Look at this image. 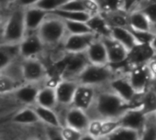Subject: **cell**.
<instances>
[{"label":"cell","instance_id":"4316f807","mask_svg":"<svg viewBox=\"0 0 156 140\" xmlns=\"http://www.w3.org/2000/svg\"><path fill=\"white\" fill-rule=\"evenodd\" d=\"M139 107L145 114L156 113V85L151 86L143 94H140Z\"/></svg>","mask_w":156,"mask_h":140},{"label":"cell","instance_id":"d6986e66","mask_svg":"<svg viewBox=\"0 0 156 140\" xmlns=\"http://www.w3.org/2000/svg\"><path fill=\"white\" fill-rule=\"evenodd\" d=\"M102 40L106 47L108 65L111 66L115 64H119L127 60L129 51L122 45H120L110 37L102 39Z\"/></svg>","mask_w":156,"mask_h":140},{"label":"cell","instance_id":"f1b7e54d","mask_svg":"<svg viewBox=\"0 0 156 140\" xmlns=\"http://www.w3.org/2000/svg\"><path fill=\"white\" fill-rule=\"evenodd\" d=\"M139 140H156V113L147 114L144 125L139 133Z\"/></svg>","mask_w":156,"mask_h":140},{"label":"cell","instance_id":"484cf974","mask_svg":"<svg viewBox=\"0 0 156 140\" xmlns=\"http://www.w3.org/2000/svg\"><path fill=\"white\" fill-rule=\"evenodd\" d=\"M129 28L131 30L141 31V32H151L152 33L151 25L145 16V14L140 10H136L128 15ZM153 34V33H152Z\"/></svg>","mask_w":156,"mask_h":140},{"label":"cell","instance_id":"ffe728a7","mask_svg":"<svg viewBox=\"0 0 156 140\" xmlns=\"http://www.w3.org/2000/svg\"><path fill=\"white\" fill-rule=\"evenodd\" d=\"M154 57V52L149 44H140L133 48L129 52L126 61L128 62L129 67H130L146 64Z\"/></svg>","mask_w":156,"mask_h":140},{"label":"cell","instance_id":"f35d334b","mask_svg":"<svg viewBox=\"0 0 156 140\" xmlns=\"http://www.w3.org/2000/svg\"><path fill=\"white\" fill-rule=\"evenodd\" d=\"M44 140H63L60 130L44 126Z\"/></svg>","mask_w":156,"mask_h":140},{"label":"cell","instance_id":"7c38bea8","mask_svg":"<svg viewBox=\"0 0 156 140\" xmlns=\"http://www.w3.org/2000/svg\"><path fill=\"white\" fill-rule=\"evenodd\" d=\"M78 83L75 80L61 78L54 85L58 105L70 107L72 105Z\"/></svg>","mask_w":156,"mask_h":140},{"label":"cell","instance_id":"e575fe53","mask_svg":"<svg viewBox=\"0 0 156 140\" xmlns=\"http://www.w3.org/2000/svg\"><path fill=\"white\" fill-rule=\"evenodd\" d=\"M1 73L7 75L13 81L18 84H24L22 79V72H21V63L20 61H13L10 65H9Z\"/></svg>","mask_w":156,"mask_h":140},{"label":"cell","instance_id":"ee69618b","mask_svg":"<svg viewBox=\"0 0 156 140\" xmlns=\"http://www.w3.org/2000/svg\"><path fill=\"white\" fill-rule=\"evenodd\" d=\"M0 140H2V136H1V135H0Z\"/></svg>","mask_w":156,"mask_h":140},{"label":"cell","instance_id":"4dcf8cb0","mask_svg":"<svg viewBox=\"0 0 156 140\" xmlns=\"http://www.w3.org/2000/svg\"><path fill=\"white\" fill-rule=\"evenodd\" d=\"M64 2L65 0H34L31 1V6L50 15L60 9Z\"/></svg>","mask_w":156,"mask_h":140},{"label":"cell","instance_id":"44dd1931","mask_svg":"<svg viewBox=\"0 0 156 140\" xmlns=\"http://www.w3.org/2000/svg\"><path fill=\"white\" fill-rule=\"evenodd\" d=\"M110 38L122 45L129 52L136 46L140 45L129 29L127 28H111Z\"/></svg>","mask_w":156,"mask_h":140},{"label":"cell","instance_id":"30bf717a","mask_svg":"<svg viewBox=\"0 0 156 140\" xmlns=\"http://www.w3.org/2000/svg\"><path fill=\"white\" fill-rule=\"evenodd\" d=\"M97 37L93 34L87 35H66L62 42L63 50L68 54L85 53L89 45Z\"/></svg>","mask_w":156,"mask_h":140},{"label":"cell","instance_id":"7bdbcfd3","mask_svg":"<svg viewBox=\"0 0 156 140\" xmlns=\"http://www.w3.org/2000/svg\"><path fill=\"white\" fill-rule=\"evenodd\" d=\"M27 140H41V139H39L37 137H32V138H30V139H27Z\"/></svg>","mask_w":156,"mask_h":140},{"label":"cell","instance_id":"3957f363","mask_svg":"<svg viewBox=\"0 0 156 140\" xmlns=\"http://www.w3.org/2000/svg\"><path fill=\"white\" fill-rule=\"evenodd\" d=\"M115 70L110 65H93L87 64L83 72L77 76L75 81L78 84L87 85L94 88L107 87L110 81L117 75Z\"/></svg>","mask_w":156,"mask_h":140},{"label":"cell","instance_id":"4fadbf2b","mask_svg":"<svg viewBox=\"0 0 156 140\" xmlns=\"http://www.w3.org/2000/svg\"><path fill=\"white\" fill-rule=\"evenodd\" d=\"M147 114L140 107H130L127 109L118 119L119 125L140 133L144 125Z\"/></svg>","mask_w":156,"mask_h":140},{"label":"cell","instance_id":"8fae6325","mask_svg":"<svg viewBox=\"0 0 156 140\" xmlns=\"http://www.w3.org/2000/svg\"><path fill=\"white\" fill-rule=\"evenodd\" d=\"M24 9V23L27 33H35L47 19L49 14L31 6V1L22 3Z\"/></svg>","mask_w":156,"mask_h":140},{"label":"cell","instance_id":"7a4b0ae2","mask_svg":"<svg viewBox=\"0 0 156 140\" xmlns=\"http://www.w3.org/2000/svg\"><path fill=\"white\" fill-rule=\"evenodd\" d=\"M24 23V9L20 6L14 9L3 22L0 34L2 44L18 46L26 36Z\"/></svg>","mask_w":156,"mask_h":140},{"label":"cell","instance_id":"ac0fdd59","mask_svg":"<svg viewBox=\"0 0 156 140\" xmlns=\"http://www.w3.org/2000/svg\"><path fill=\"white\" fill-rule=\"evenodd\" d=\"M120 125L118 120L91 119L87 134L100 140L110 135Z\"/></svg>","mask_w":156,"mask_h":140},{"label":"cell","instance_id":"cb8c5ba5","mask_svg":"<svg viewBox=\"0 0 156 140\" xmlns=\"http://www.w3.org/2000/svg\"><path fill=\"white\" fill-rule=\"evenodd\" d=\"M91 32L98 38L105 39L110 37L111 28L108 24L105 18L99 13L90 17L88 21L87 22Z\"/></svg>","mask_w":156,"mask_h":140},{"label":"cell","instance_id":"8d00e7d4","mask_svg":"<svg viewBox=\"0 0 156 140\" xmlns=\"http://www.w3.org/2000/svg\"><path fill=\"white\" fill-rule=\"evenodd\" d=\"M99 13L108 14L116 11H122L123 1H114V0H101L97 1Z\"/></svg>","mask_w":156,"mask_h":140},{"label":"cell","instance_id":"52a82bcc","mask_svg":"<svg viewBox=\"0 0 156 140\" xmlns=\"http://www.w3.org/2000/svg\"><path fill=\"white\" fill-rule=\"evenodd\" d=\"M107 87L116 95H118L122 101L128 104L129 106H130L132 102L139 94L132 88L126 75V72L122 73H117V75L110 81Z\"/></svg>","mask_w":156,"mask_h":140},{"label":"cell","instance_id":"6da1fadb","mask_svg":"<svg viewBox=\"0 0 156 140\" xmlns=\"http://www.w3.org/2000/svg\"><path fill=\"white\" fill-rule=\"evenodd\" d=\"M129 106L108 87L98 90L92 108L88 112L95 115L92 119L118 120Z\"/></svg>","mask_w":156,"mask_h":140},{"label":"cell","instance_id":"74e56055","mask_svg":"<svg viewBox=\"0 0 156 140\" xmlns=\"http://www.w3.org/2000/svg\"><path fill=\"white\" fill-rule=\"evenodd\" d=\"M59 130L63 140H81L84 135L82 132L65 125H62Z\"/></svg>","mask_w":156,"mask_h":140},{"label":"cell","instance_id":"5bb4252c","mask_svg":"<svg viewBox=\"0 0 156 140\" xmlns=\"http://www.w3.org/2000/svg\"><path fill=\"white\" fill-rule=\"evenodd\" d=\"M98 90V89L94 87L78 84L71 106L84 110L88 113L93 106Z\"/></svg>","mask_w":156,"mask_h":140},{"label":"cell","instance_id":"f546056e","mask_svg":"<svg viewBox=\"0 0 156 140\" xmlns=\"http://www.w3.org/2000/svg\"><path fill=\"white\" fill-rule=\"evenodd\" d=\"M110 28H129L128 14L123 11H116L108 14H101Z\"/></svg>","mask_w":156,"mask_h":140},{"label":"cell","instance_id":"836d02e7","mask_svg":"<svg viewBox=\"0 0 156 140\" xmlns=\"http://www.w3.org/2000/svg\"><path fill=\"white\" fill-rule=\"evenodd\" d=\"M65 26L67 35H87L93 34L87 26V22H79V21H67L62 20ZM94 35V34H93Z\"/></svg>","mask_w":156,"mask_h":140},{"label":"cell","instance_id":"ba28073f","mask_svg":"<svg viewBox=\"0 0 156 140\" xmlns=\"http://www.w3.org/2000/svg\"><path fill=\"white\" fill-rule=\"evenodd\" d=\"M45 46L38 37L37 33H27L21 42L18 45L19 57L21 60L40 59L45 50Z\"/></svg>","mask_w":156,"mask_h":140},{"label":"cell","instance_id":"9a60e30c","mask_svg":"<svg viewBox=\"0 0 156 140\" xmlns=\"http://www.w3.org/2000/svg\"><path fill=\"white\" fill-rule=\"evenodd\" d=\"M88 61L85 53L82 54H71L66 60L63 66L62 78L75 80L83 70L87 66Z\"/></svg>","mask_w":156,"mask_h":140},{"label":"cell","instance_id":"83f0119b","mask_svg":"<svg viewBox=\"0 0 156 140\" xmlns=\"http://www.w3.org/2000/svg\"><path fill=\"white\" fill-rule=\"evenodd\" d=\"M16 57H19L18 46L0 43V73L15 61Z\"/></svg>","mask_w":156,"mask_h":140},{"label":"cell","instance_id":"277c9868","mask_svg":"<svg viewBox=\"0 0 156 140\" xmlns=\"http://www.w3.org/2000/svg\"><path fill=\"white\" fill-rule=\"evenodd\" d=\"M36 33L45 47L62 44L67 35L63 21L51 15L47 17Z\"/></svg>","mask_w":156,"mask_h":140},{"label":"cell","instance_id":"603a6c76","mask_svg":"<svg viewBox=\"0 0 156 140\" xmlns=\"http://www.w3.org/2000/svg\"><path fill=\"white\" fill-rule=\"evenodd\" d=\"M35 105L55 110L58 105V103L54 91V85L45 84L40 87Z\"/></svg>","mask_w":156,"mask_h":140},{"label":"cell","instance_id":"d6a6232c","mask_svg":"<svg viewBox=\"0 0 156 140\" xmlns=\"http://www.w3.org/2000/svg\"><path fill=\"white\" fill-rule=\"evenodd\" d=\"M50 15L57 17L62 20L79 21V22H87L91 17L88 13L86 12H69L63 10H56Z\"/></svg>","mask_w":156,"mask_h":140},{"label":"cell","instance_id":"b9f144b4","mask_svg":"<svg viewBox=\"0 0 156 140\" xmlns=\"http://www.w3.org/2000/svg\"><path fill=\"white\" fill-rule=\"evenodd\" d=\"M3 20H2V19L0 18V34H1V30H2V27H3Z\"/></svg>","mask_w":156,"mask_h":140},{"label":"cell","instance_id":"8992f818","mask_svg":"<svg viewBox=\"0 0 156 140\" xmlns=\"http://www.w3.org/2000/svg\"><path fill=\"white\" fill-rule=\"evenodd\" d=\"M20 63L23 83L40 84L47 79V68L41 59L21 60Z\"/></svg>","mask_w":156,"mask_h":140},{"label":"cell","instance_id":"9c48e42d","mask_svg":"<svg viewBox=\"0 0 156 140\" xmlns=\"http://www.w3.org/2000/svg\"><path fill=\"white\" fill-rule=\"evenodd\" d=\"M90 121L91 117L87 112L73 106H70L66 108L65 114L63 115L62 125H68L85 134L87 131Z\"/></svg>","mask_w":156,"mask_h":140},{"label":"cell","instance_id":"2e32d148","mask_svg":"<svg viewBox=\"0 0 156 140\" xmlns=\"http://www.w3.org/2000/svg\"><path fill=\"white\" fill-rule=\"evenodd\" d=\"M41 85L34 84H22L16 91L11 94L17 102L21 104L23 106L33 107L36 104L37 95Z\"/></svg>","mask_w":156,"mask_h":140},{"label":"cell","instance_id":"5b68a950","mask_svg":"<svg viewBox=\"0 0 156 140\" xmlns=\"http://www.w3.org/2000/svg\"><path fill=\"white\" fill-rule=\"evenodd\" d=\"M126 75L137 94H143L154 84L153 77L148 68L147 63L129 67Z\"/></svg>","mask_w":156,"mask_h":140},{"label":"cell","instance_id":"1f68e13d","mask_svg":"<svg viewBox=\"0 0 156 140\" xmlns=\"http://www.w3.org/2000/svg\"><path fill=\"white\" fill-rule=\"evenodd\" d=\"M100 140H139V133L119 126L110 135Z\"/></svg>","mask_w":156,"mask_h":140},{"label":"cell","instance_id":"7402d4cb","mask_svg":"<svg viewBox=\"0 0 156 140\" xmlns=\"http://www.w3.org/2000/svg\"><path fill=\"white\" fill-rule=\"evenodd\" d=\"M33 109L36 113L40 124H43L46 127L60 129L62 123L55 110L41 107L38 105H34Z\"/></svg>","mask_w":156,"mask_h":140},{"label":"cell","instance_id":"60d3db41","mask_svg":"<svg viewBox=\"0 0 156 140\" xmlns=\"http://www.w3.org/2000/svg\"><path fill=\"white\" fill-rule=\"evenodd\" d=\"M81 140H99V139H98V138H96V137H94V136H92V135H88L87 133H85L83 135Z\"/></svg>","mask_w":156,"mask_h":140},{"label":"cell","instance_id":"d590c367","mask_svg":"<svg viewBox=\"0 0 156 140\" xmlns=\"http://www.w3.org/2000/svg\"><path fill=\"white\" fill-rule=\"evenodd\" d=\"M21 84L16 83L7 75L0 73V95L12 94L16 91V89Z\"/></svg>","mask_w":156,"mask_h":140},{"label":"cell","instance_id":"ab89813d","mask_svg":"<svg viewBox=\"0 0 156 140\" xmlns=\"http://www.w3.org/2000/svg\"><path fill=\"white\" fill-rule=\"evenodd\" d=\"M149 45H150V47L151 48V50H153L154 55H155V57H156V33L153 34V37H152V39H151V42H150Z\"/></svg>","mask_w":156,"mask_h":140},{"label":"cell","instance_id":"d4e9b609","mask_svg":"<svg viewBox=\"0 0 156 140\" xmlns=\"http://www.w3.org/2000/svg\"><path fill=\"white\" fill-rule=\"evenodd\" d=\"M11 122L14 125L21 126H32L37 124H40L33 107L28 106H23L19 109L12 115Z\"/></svg>","mask_w":156,"mask_h":140},{"label":"cell","instance_id":"e0dca14e","mask_svg":"<svg viewBox=\"0 0 156 140\" xmlns=\"http://www.w3.org/2000/svg\"><path fill=\"white\" fill-rule=\"evenodd\" d=\"M87 60L89 64L93 65H108V54L105 44L100 38H96L89 45L85 52Z\"/></svg>","mask_w":156,"mask_h":140}]
</instances>
